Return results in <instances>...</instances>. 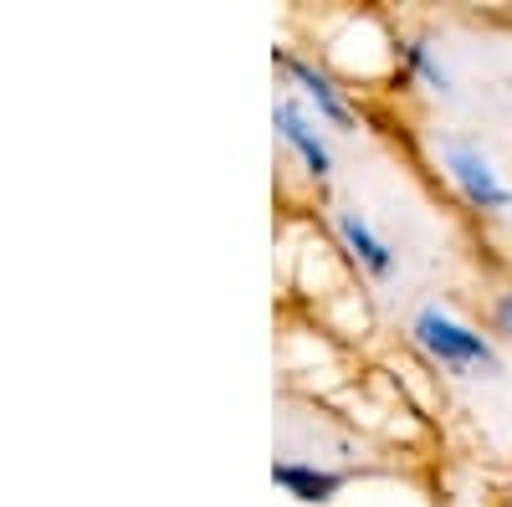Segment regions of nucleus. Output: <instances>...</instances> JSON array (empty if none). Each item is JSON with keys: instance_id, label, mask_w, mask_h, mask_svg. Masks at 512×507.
Instances as JSON below:
<instances>
[{"instance_id": "obj_7", "label": "nucleus", "mask_w": 512, "mask_h": 507, "mask_svg": "<svg viewBox=\"0 0 512 507\" xmlns=\"http://www.w3.org/2000/svg\"><path fill=\"white\" fill-rule=\"evenodd\" d=\"M272 482L297 507H333L338 492L354 482V472L349 467H333V461H323V456H292V451H282L272 461Z\"/></svg>"}, {"instance_id": "obj_2", "label": "nucleus", "mask_w": 512, "mask_h": 507, "mask_svg": "<svg viewBox=\"0 0 512 507\" xmlns=\"http://www.w3.org/2000/svg\"><path fill=\"white\" fill-rule=\"evenodd\" d=\"M313 57L344 82V88L359 82V88L390 93V88L405 82V72H400V26L384 11H328V16H318Z\"/></svg>"}, {"instance_id": "obj_10", "label": "nucleus", "mask_w": 512, "mask_h": 507, "mask_svg": "<svg viewBox=\"0 0 512 507\" xmlns=\"http://www.w3.org/2000/svg\"><path fill=\"white\" fill-rule=\"evenodd\" d=\"M502 502L512 507V467H507V482H502Z\"/></svg>"}, {"instance_id": "obj_3", "label": "nucleus", "mask_w": 512, "mask_h": 507, "mask_svg": "<svg viewBox=\"0 0 512 507\" xmlns=\"http://www.w3.org/2000/svg\"><path fill=\"white\" fill-rule=\"evenodd\" d=\"M431 164L446 180V190L461 200L466 216L477 221H512V180L502 175V164L482 149V139L461 129H436L431 134Z\"/></svg>"}, {"instance_id": "obj_5", "label": "nucleus", "mask_w": 512, "mask_h": 507, "mask_svg": "<svg viewBox=\"0 0 512 507\" xmlns=\"http://www.w3.org/2000/svg\"><path fill=\"white\" fill-rule=\"evenodd\" d=\"M277 72L287 82V93L303 103L323 129H338V134H359V108H354V93L338 82L313 52H297V47H277Z\"/></svg>"}, {"instance_id": "obj_11", "label": "nucleus", "mask_w": 512, "mask_h": 507, "mask_svg": "<svg viewBox=\"0 0 512 507\" xmlns=\"http://www.w3.org/2000/svg\"><path fill=\"white\" fill-rule=\"evenodd\" d=\"M502 507H507V502H502Z\"/></svg>"}, {"instance_id": "obj_1", "label": "nucleus", "mask_w": 512, "mask_h": 507, "mask_svg": "<svg viewBox=\"0 0 512 507\" xmlns=\"http://www.w3.org/2000/svg\"><path fill=\"white\" fill-rule=\"evenodd\" d=\"M405 349L415 359H425L441 379H456V385H482V379H502V344L492 338L487 323L466 318L461 308L425 298L420 308H410L405 318Z\"/></svg>"}, {"instance_id": "obj_9", "label": "nucleus", "mask_w": 512, "mask_h": 507, "mask_svg": "<svg viewBox=\"0 0 512 507\" xmlns=\"http://www.w3.org/2000/svg\"><path fill=\"white\" fill-rule=\"evenodd\" d=\"M487 328L502 349H512V287H497L487 298Z\"/></svg>"}, {"instance_id": "obj_8", "label": "nucleus", "mask_w": 512, "mask_h": 507, "mask_svg": "<svg viewBox=\"0 0 512 507\" xmlns=\"http://www.w3.org/2000/svg\"><path fill=\"white\" fill-rule=\"evenodd\" d=\"M400 72L405 82H415V88H425L431 98H451V67L436 47V36L425 26H400Z\"/></svg>"}, {"instance_id": "obj_4", "label": "nucleus", "mask_w": 512, "mask_h": 507, "mask_svg": "<svg viewBox=\"0 0 512 507\" xmlns=\"http://www.w3.org/2000/svg\"><path fill=\"white\" fill-rule=\"evenodd\" d=\"M323 231L333 236L338 257H344V267L354 272V282H364V287L395 282V272H400V246L384 236L359 205H328V210H323Z\"/></svg>"}, {"instance_id": "obj_6", "label": "nucleus", "mask_w": 512, "mask_h": 507, "mask_svg": "<svg viewBox=\"0 0 512 507\" xmlns=\"http://www.w3.org/2000/svg\"><path fill=\"white\" fill-rule=\"evenodd\" d=\"M272 134H277V144L287 149V159H292V169L303 175L313 190H323L328 180H333V139H328V129L323 123L297 103L292 93H277V103H272Z\"/></svg>"}]
</instances>
